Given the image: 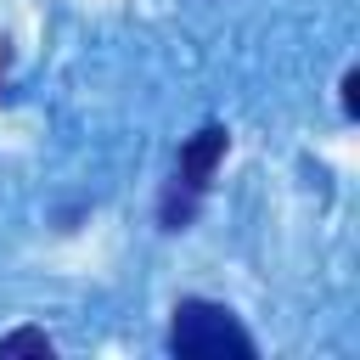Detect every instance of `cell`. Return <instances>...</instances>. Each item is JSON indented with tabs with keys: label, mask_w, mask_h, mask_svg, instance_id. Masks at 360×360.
<instances>
[{
	"label": "cell",
	"mask_w": 360,
	"mask_h": 360,
	"mask_svg": "<svg viewBox=\"0 0 360 360\" xmlns=\"http://www.w3.org/2000/svg\"><path fill=\"white\" fill-rule=\"evenodd\" d=\"M169 349L186 354V360H219V354H253V338L236 326V315L225 304H208V298H180L174 304V321H169Z\"/></svg>",
	"instance_id": "6da1fadb"
},
{
	"label": "cell",
	"mask_w": 360,
	"mask_h": 360,
	"mask_svg": "<svg viewBox=\"0 0 360 360\" xmlns=\"http://www.w3.org/2000/svg\"><path fill=\"white\" fill-rule=\"evenodd\" d=\"M225 146H231V135H225V124H202L186 146H180V186H191V191H202L208 180H214V169H219V158H225Z\"/></svg>",
	"instance_id": "7a4b0ae2"
},
{
	"label": "cell",
	"mask_w": 360,
	"mask_h": 360,
	"mask_svg": "<svg viewBox=\"0 0 360 360\" xmlns=\"http://www.w3.org/2000/svg\"><path fill=\"white\" fill-rule=\"evenodd\" d=\"M191 197H197V191H191V186H180V180L169 186V197H163V225H169V231H180V225L191 219Z\"/></svg>",
	"instance_id": "3957f363"
},
{
	"label": "cell",
	"mask_w": 360,
	"mask_h": 360,
	"mask_svg": "<svg viewBox=\"0 0 360 360\" xmlns=\"http://www.w3.org/2000/svg\"><path fill=\"white\" fill-rule=\"evenodd\" d=\"M0 354H39V360H45V354H51V338H45V332H6V338H0Z\"/></svg>",
	"instance_id": "277c9868"
},
{
	"label": "cell",
	"mask_w": 360,
	"mask_h": 360,
	"mask_svg": "<svg viewBox=\"0 0 360 360\" xmlns=\"http://www.w3.org/2000/svg\"><path fill=\"white\" fill-rule=\"evenodd\" d=\"M343 107L360 112V73H343Z\"/></svg>",
	"instance_id": "5b68a950"
}]
</instances>
